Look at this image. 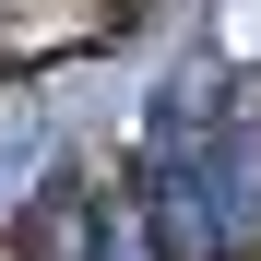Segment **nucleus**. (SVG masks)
Returning <instances> with one entry per match:
<instances>
[{"instance_id": "nucleus-1", "label": "nucleus", "mask_w": 261, "mask_h": 261, "mask_svg": "<svg viewBox=\"0 0 261 261\" xmlns=\"http://www.w3.org/2000/svg\"><path fill=\"white\" fill-rule=\"evenodd\" d=\"M83 261H166V249H154V214L130 202V190L95 202V214H83Z\"/></svg>"}]
</instances>
